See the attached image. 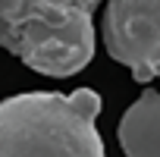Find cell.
Instances as JSON below:
<instances>
[{"label":"cell","instance_id":"cell-3","mask_svg":"<svg viewBox=\"0 0 160 157\" xmlns=\"http://www.w3.org/2000/svg\"><path fill=\"white\" fill-rule=\"evenodd\" d=\"M104 47L138 85L160 78V0H107Z\"/></svg>","mask_w":160,"mask_h":157},{"label":"cell","instance_id":"cell-4","mask_svg":"<svg viewBox=\"0 0 160 157\" xmlns=\"http://www.w3.org/2000/svg\"><path fill=\"white\" fill-rule=\"evenodd\" d=\"M116 138L129 157H160V91L148 88L122 113Z\"/></svg>","mask_w":160,"mask_h":157},{"label":"cell","instance_id":"cell-2","mask_svg":"<svg viewBox=\"0 0 160 157\" xmlns=\"http://www.w3.org/2000/svg\"><path fill=\"white\" fill-rule=\"evenodd\" d=\"M101 0H0V47L28 69L69 78L94 57V7Z\"/></svg>","mask_w":160,"mask_h":157},{"label":"cell","instance_id":"cell-1","mask_svg":"<svg viewBox=\"0 0 160 157\" xmlns=\"http://www.w3.org/2000/svg\"><path fill=\"white\" fill-rule=\"evenodd\" d=\"M94 88L25 91L0 101V157H104Z\"/></svg>","mask_w":160,"mask_h":157}]
</instances>
